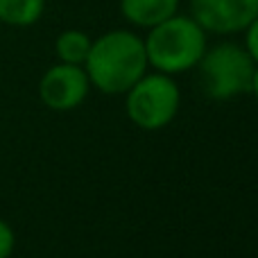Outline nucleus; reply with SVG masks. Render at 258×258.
<instances>
[{
	"instance_id": "nucleus-11",
	"label": "nucleus",
	"mask_w": 258,
	"mask_h": 258,
	"mask_svg": "<svg viewBox=\"0 0 258 258\" xmlns=\"http://www.w3.org/2000/svg\"><path fill=\"white\" fill-rule=\"evenodd\" d=\"M245 48H247V52L251 54V59L258 63V16L245 30Z\"/></svg>"
},
{
	"instance_id": "nucleus-10",
	"label": "nucleus",
	"mask_w": 258,
	"mask_h": 258,
	"mask_svg": "<svg viewBox=\"0 0 258 258\" xmlns=\"http://www.w3.org/2000/svg\"><path fill=\"white\" fill-rule=\"evenodd\" d=\"M14 247H16V233L9 227V222L0 220V258H9L14 254Z\"/></svg>"
},
{
	"instance_id": "nucleus-2",
	"label": "nucleus",
	"mask_w": 258,
	"mask_h": 258,
	"mask_svg": "<svg viewBox=\"0 0 258 258\" xmlns=\"http://www.w3.org/2000/svg\"><path fill=\"white\" fill-rule=\"evenodd\" d=\"M147 52V63L165 75H181L197 68L200 59L209 48V34L192 16L165 18L163 23L150 27L143 39Z\"/></svg>"
},
{
	"instance_id": "nucleus-1",
	"label": "nucleus",
	"mask_w": 258,
	"mask_h": 258,
	"mask_svg": "<svg viewBox=\"0 0 258 258\" xmlns=\"http://www.w3.org/2000/svg\"><path fill=\"white\" fill-rule=\"evenodd\" d=\"M143 39L132 30H111L91 43L84 71L93 89L107 95L127 93L147 73Z\"/></svg>"
},
{
	"instance_id": "nucleus-5",
	"label": "nucleus",
	"mask_w": 258,
	"mask_h": 258,
	"mask_svg": "<svg viewBox=\"0 0 258 258\" xmlns=\"http://www.w3.org/2000/svg\"><path fill=\"white\" fill-rule=\"evenodd\" d=\"M91 91V82L84 66L75 63H54L43 73L39 82V98L52 111H73L77 109Z\"/></svg>"
},
{
	"instance_id": "nucleus-12",
	"label": "nucleus",
	"mask_w": 258,
	"mask_h": 258,
	"mask_svg": "<svg viewBox=\"0 0 258 258\" xmlns=\"http://www.w3.org/2000/svg\"><path fill=\"white\" fill-rule=\"evenodd\" d=\"M249 93L256 98V102H258V63H256V68H254V75H251V86H249Z\"/></svg>"
},
{
	"instance_id": "nucleus-3",
	"label": "nucleus",
	"mask_w": 258,
	"mask_h": 258,
	"mask_svg": "<svg viewBox=\"0 0 258 258\" xmlns=\"http://www.w3.org/2000/svg\"><path fill=\"white\" fill-rule=\"evenodd\" d=\"M197 68L204 93L215 102H227L242 93H249L256 61L245 45L236 41H222L213 48H206Z\"/></svg>"
},
{
	"instance_id": "nucleus-7",
	"label": "nucleus",
	"mask_w": 258,
	"mask_h": 258,
	"mask_svg": "<svg viewBox=\"0 0 258 258\" xmlns=\"http://www.w3.org/2000/svg\"><path fill=\"white\" fill-rule=\"evenodd\" d=\"M181 0H120L122 18L134 27H150L163 23L179 12Z\"/></svg>"
},
{
	"instance_id": "nucleus-6",
	"label": "nucleus",
	"mask_w": 258,
	"mask_h": 258,
	"mask_svg": "<svg viewBox=\"0 0 258 258\" xmlns=\"http://www.w3.org/2000/svg\"><path fill=\"white\" fill-rule=\"evenodd\" d=\"M190 16L206 34H238L258 16V0H190Z\"/></svg>"
},
{
	"instance_id": "nucleus-4",
	"label": "nucleus",
	"mask_w": 258,
	"mask_h": 258,
	"mask_svg": "<svg viewBox=\"0 0 258 258\" xmlns=\"http://www.w3.org/2000/svg\"><path fill=\"white\" fill-rule=\"evenodd\" d=\"M181 107V91L172 75L145 73L125 93L127 118L145 132H159L177 118Z\"/></svg>"
},
{
	"instance_id": "nucleus-9",
	"label": "nucleus",
	"mask_w": 258,
	"mask_h": 258,
	"mask_svg": "<svg viewBox=\"0 0 258 258\" xmlns=\"http://www.w3.org/2000/svg\"><path fill=\"white\" fill-rule=\"evenodd\" d=\"M91 39L86 32L82 30H63L54 41V54L59 61L63 63H75V66H84L86 57L91 50Z\"/></svg>"
},
{
	"instance_id": "nucleus-8",
	"label": "nucleus",
	"mask_w": 258,
	"mask_h": 258,
	"mask_svg": "<svg viewBox=\"0 0 258 258\" xmlns=\"http://www.w3.org/2000/svg\"><path fill=\"white\" fill-rule=\"evenodd\" d=\"M45 0H0V23L9 27H30L41 21Z\"/></svg>"
}]
</instances>
